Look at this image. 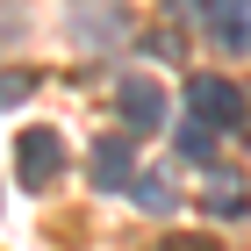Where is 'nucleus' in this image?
Masks as SVG:
<instances>
[{
	"mask_svg": "<svg viewBox=\"0 0 251 251\" xmlns=\"http://www.w3.org/2000/svg\"><path fill=\"white\" fill-rule=\"evenodd\" d=\"M115 108H122V122H129V129H144V136H158L165 122H173L165 86H158V79H144V72H129V79L115 86Z\"/></svg>",
	"mask_w": 251,
	"mask_h": 251,
	"instance_id": "nucleus-3",
	"label": "nucleus"
},
{
	"mask_svg": "<svg viewBox=\"0 0 251 251\" xmlns=\"http://www.w3.org/2000/svg\"><path fill=\"white\" fill-rule=\"evenodd\" d=\"M58 173H65V144H58V129H22V136H15V179H22L29 194H43Z\"/></svg>",
	"mask_w": 251,
	"mask_h": 251,
	"instance_id": "nucleus-1",
	"label": "nucleus"
},
{
	"mask_svg": "<svg viewBox=\"0 0 251 251\" xmlns=\"http://www.w3.org/2000/svg\"><path fill=\"white\" fill-rule=\"evenodd\" d=\"M208 36L223 50H251V0H208Z\"/></svg>",
	"mask_w": 251,
	"mask_h": 251,
	"instance_id": "nucleus-5",
	"label": "nucleus"
},
{
	"mask_svg": "<svg viewBox=\"0 0 251 251\" xmlns=\"http://www.w3.org/2000/svg\"><path fill=\"white\" fill-rule=\"evenodd\" d=\"M165 251H223V244H215V237H194V230H173Z\"/></svg>",
	"mask_w": 251,
	"mask_h": 251,
	"instance_id": "nucleus-10",
	"label": "nucleus"
},
{
	"mask_svg": "<svg viewBox=\"0 0 251 251\" xmlns=\"http://www.w3.org/2000/svg\"><path fill=\"white\" fill-rule=\"evenodd\" d=\"M208 144H215V129H208L201 115H194L187 129H179V151H187V158H208Z\"/></svg>",
	"mask_w": 251,
	"mask_h": 251,
	"instance_id": "nucleus-8",
	"label": "nucleus"
},
{
	"mask_svg": "<svg viewBox=\"0 0 251 251\" xmlns=\"http://www.w3.org/2000/svg\"><path fill=\"white\" fill-rule=\"evenodd\" d=\"M187 108L208 122V129H244V94H237L230 79H215V72L187 79Z\"/></svg>",
	"mask_w": 251,
	"mask_h": 251,
	"instance_id": "nucleus-2",
	"label": "nucleus"
},
{
	"mask_svg": "<svg viewBox=\"0 0 251 251\" xmlns=\"http://www.w3.org/2000/svg\"><path fill=\"white\" fill-rule=\"evenodd\" d=\"M86 173H94V187H100V194H129L136 158H129V144H122V136H100V144H94V165H86Z\"/></svg>",
	"mask_w": 251,
	"mask_h": 251,
	"instance_id": "nucleus-4",
	"label": "nucleus"
},
{
	"mask_svg": "<svg viewBox=\"0 0 251 251\" xmlns=\"http://www.w3.org/2000/svg\"><path fill=\"white\" fill-rule=\"evenodd\" d=\"M208 208H215V215H244V187H237V173H215V179H208Z\"/></svg>",
	"mask_w": 251,
	"mask_h": 251,
	"instance_id": "nucleus-7",
	"label": "nucleus"
},
{
	"mask_svg": "<svg viewBox=\"0 0 251 251\" xmlns=\"http://www.w3.org/2000/svg\"><path fill=\"white\" fill-rule=\"evenodd\" d=\"M129 194H136V208H151V215H173V208H179V194H173V179H165V173H136Z\"/></svg>",
	"mask_w": 251,
	"mask_h": 251,
	"instance_id": "nucleus-6",
	"label": "nucleus"
},
{
	"mask_svg": "<svg viewBox=\"0 0 251 251\" xmlns=\"http://www.w3.org/2000/svg\"><path fill=\"white\" fill-rule=\"evenodd\" d=\"M29 86H36L29 72H0V108H15V100H29Z\"/></svg>",
	"mask_w": 251,
	"mask_h": 251,
	"instance_id": "nucleus-9",
	"label": "nucleus"
}]
</instances>
